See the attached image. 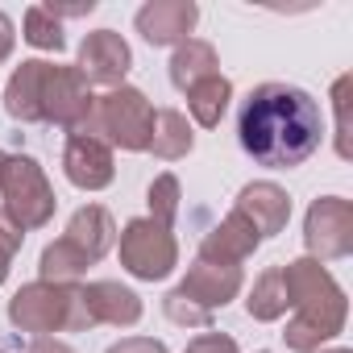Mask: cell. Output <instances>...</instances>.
Masks as SVG:
<instances>
[{"label":"cell","instance_id":"603a6c76","mask_svg":"<svg viewBox=\"0 0 353 353\" xmlns=\"http://www.w3.org/2000/svg\"><path fill=\"white\" fill-rule=\"evenodd\" d=\"M179 200H183V192H179V179L174 174H158V179L150 183V192H145V204H150V221H158V225H174V216H179Z\"/></svg>","mask_w":353,"mask_h":353},{"label":"cell","instance_id":"2e32d148","mask_svg":"<svg viewBox=\"0 0 353 353\" xmlns=\"http://www.w3.org/2000/svg\"><path fill=\"white\" fill-rule=\"evenodd\" d=\"M46 67L42 59H26L9 83H5V112L21 125H38L42 121V83H46Z\"/></svg>","mask_w":353,"mask_h":353},{"label":"cell","instance_id":"7a4b0ae2","mask_svg":"<svg viewBox=\"0 0 353 353\" xmlns=\"http://www.w3.org/2000/svg\"><path fill=\"white\" fill-rule=\"evenodd\" d=\"M283 274V291L287 303L295 307V316L287 320V349L295 353H316L324 341L345 332V316H349V299L336 287V279L324 270V262L316 258H295L287 266H279Z\"/></svg>","mask_w":353,"mask_h":353},{"label":"cell","instance_id":"ffe728a7","mask_svg":"<svg viewBox=\"0 0 353 353\" xmlns=\"http://www.w3.org/2000/svg\"><path fill=\"white\" fill-rule=\"evenodd\" d=\"M229 100H233V83L221 71L208 75V79H200L196 88H188V112L204 129H216L221 125V117L229 112Z\"/></svg>","mask_w":353,"mask_h":353},{"label":"cell","instance_id":"e575fe53","mask_svg":"<svg viewBox=\"0 0 353 353\" xmlns=\"http://www.w3.org/2000/svg\"><path fill=\"white\" fill-rule=\"evenodd\" d=\"M262 353H266V349H262Z\"/></svg>","mask_w":353,"mask_h":353},{"label":"cell","instance_id":"7c38bea8","mask_svg":"<svg viewBox=\"0 0 353 353\" xmlns=\"http://www.w3.org/2000/svg\"><path fill=\"white\" fill-rule=\"evenodd\" d=\"M233 212H241V216L254 225L258 241H266V237H279V233L287 229V221H291V196H287L279 183L258 179V183H245V188L237 192Z\"/></svg>","mask_w":353,"mask_h":353},{"label":"cell","instance_id":"836d02e7","mask_svg":"<svg viewBox=\"0 0 353 353\" xmlns=\"http://www.w3.org/2000/svg\"><path fill=\"white\" fill-rule=\"evenodd\" d=\"M5 158H9V154H5V150H0V170H5Z\"/></svg>","mask_w":353,"mask_h":353},{"label":"cell","instance_id":"d6a6232c","mask_svg":"<svg viewBox=\"0 0 353 353\" xmlns=\"http://www.w3.org/2000/svg\"><path fill=\"white\" fill-rule=\"evenodd\" d=\"M316 353H349V349H316Z\"/></svg>","mask_w":353,"mask_h":353},{"label":"cell","instance_id":"5bb4252c","mask_svg":"<svg viewBox=\"0 0 353 353\" xmlns=\"http://www.w3.org/2000/svg\"><path fill=\"white\" fill-rule=\"evenodd\" d=\"M241 283H245V279H241V266H221V262L196 258L192 270H188V279L179 283V291H183L188 299H196L200 307L216 312V307H225L229 299L241 295Z\"/></svg>","mask_w":353,"mask_h":353},{"label":"cell","instance_id":"52a82bcc","mask_svg":"<svg viewBox=\"0 0 353 353\" xmlns=\"http://www.w3.org/2000/svg\"><path fill=\"white\" fill-rule=\"evenodd\" d=\"M92 112H96V96H92L88 79L75 67L50 63L46 83H42V121H50L67 133H83Z\"/></svg>","mask_w":353,"mask_h":353},{"label":"cell","instance_id":"ac0fdd59","mask_svg":"<svg viewBox=\"0 0 353 353\" xmlns=\"http://www.w3.org/2000/svg\"><path fill=\"white\" fill-rule=\"evenodd\" d=\"M192 145H196V133H192V121H188L179 108L154 112V133H150V154H154V158H162V162L188 158Z\"/></svg>","mask_w":353,"mask_h":353},{"label":"cell","instance_id":"d6986e66","mask_svg":"<svg viewBox=\"0 0 353 353\" xmlns=\"http://www.w3.org/2000/svg\"><path fill=\"white\" fill-rule=\"evenodd\" d=\"M216 67H221L216 50H212L208 42H200V38H188V42L174 46V54H170V83L179 88V92H188V88H196L200 79L216 75Z\"/></svg>","mask_w":353,"mask_h":353},{"label":"cell","instance_id":"277c9868","mask_svg":"<svg viewBox=\"0 0 353 353\" xmlns=\"http://www.w3.org/2000/svg\"><path fill=\"white\" fill-rule=\"evenodd\" d=\"M0 196H5V208H0V212H5L21 233L46 229L54 221V208H59L46 170L30 154L5 158V170H0Z\"/></svg>","mask_w":353,"mask_h":353},{"label":"cell","instance_id":"5b68a950","mask_svg":"<svg viewBox=\"0 0 353 353\" xmlns=\"http://www.w3.org/2000/svg\"><path fill=\"white\" fill-rule=\"evenodd\" d=\"M88 137H100L104 145H121V150H150V133H154V104L145 100V92L121 83L108 96L96 100V112L83 129Z\"/></svg>","mask_w":353,"mask_h":353},{"label":"cell","instance_id":"7402d4cb","mask_svg":"<svg viewBox=\"0 0 353 353\" xmlns=\"http://www.w3.org/2000/svg\"><path fill=\"white\" fill-rule=\"evenodd\" d=\"M287 307H291V303H287V291H283V274H279V266H270V270H266V274H258V283L250 287L245 312H250L254 320L270 324V320H279Z\"/></svg>","mask_w":353,"mask_h":353},{"label":"cell","instance_id":"4316f807","mask_svg":"<svg viewBox=\"0 0 353 353\" xmlns=\"http://www.w3.org/2000/svg\"><path fill=\"white\" fill-rule=\"evenodd\" d=\"M21 241H26V233H21L5 212H0V283L9 279V266H13V258H17Z\"/></svg>","mask_w":353,"mask_h":353},{"label":"cell","instance_id":"30bf717a","mask_svg":"<svg viewBox=\"0 0 353 353\" xmlns=\"http://www.w3.org/2000/svg\"><path fill=\"white\" fill-rule=\"evenodd\" d=\"M196 21H200V9L192 5V0H150V5H141L137 17H133L137 34L150 46H179V42H188Z\"/></svg>","mask_w":353,"mask_h":353},{"label":"cell","instance_id":"9a60e30c","mask_svg":"<svg viewBox=\"0 0 353 353\" xmlns=\"http://www.w3.org/2000/svg\"><path fill=\"white\" fill-rule=\"evenodd\" d=\"M258 245H262V241H258L254 225H250L241 212H229L216 229L204 233V241H200V258H204V262H221V266H241Z\"/></svg>","mask_w":353,"mask_h":353},{"label":"cell","instance_id":"83f0119b","mask_svg":"<svg viewBox=\"0 0 353 353\" xmlns=\"http://www.w3.org/2000/svg\"><path fill=\"white\" fill-rule=\"evenodd\" d=\"M183 353H237V341H233L229 332L208 328V332H200L196 341H188V349H183Z\"/></svg>","mask_w":353,"mask_h":353},{"label":"cell","instance_id":"f546056e","mask_svg":"<svg viewBox=\"0 0 353 353\" xmlns=\"http://www.w3.org/2000/svg\"><path fill=\"white\" fill-rule=\"evenodd\" d=\"M54 21H63V17H88L92 9H96V0H83V5H54V0H50V5H42Z\"/></svg>","mask_w":353,"mask_h":353},{"label":"cell","instance_id":"ba28073f","mask_svg":"<svg viewBox=\"0 0 353 353\" xmlns=\"http://www.w3.org/2000/svg\"><path fill=\"white\" fill-rule=\"evenodd\" d=\"M303 245L316 262H336L353 254V204L341 196H320L303 221Z\"/></svg>","mask_w":353,"mask_h":353},{"label":"cell","instance_id":"4fadbf2b","mask_svg":"<svg viewBox=\"0 0 353 353\" xmlns=\"http://www.w3.org/2000/svg\"><path fill=\"white\" fill-rule=\"evenodd\" d=\"M83 295V307H88V320L92 324H112V328H129L141 320V295L112 283V279H96V283H83L79 287Z\"/></svg>","mask_w":353,"mask_h":353},{"label":"cell","instance_id":"6da1fadb","mask_svg":"<svg viewBox=\"0 0 353 353\" xmlns=\"http://www.w3.org/2000/svg\"><path fill=\"white\" fill-rule=\"evenodd\" d=\"M237 141L254 162L291 170L324 141L320 104L295 83H258L237 112Z\"/></svg>","mask_w":353,"mask_h":353},{"label":"cell","instance_id":"8992f818","mask_svg":"<svg viewBox=\"0 0 353 353\" xmlns=\"http://www.w3.org/2000/svg\"><path fill=\"white\" fill-rule=\"evenodd\" d=\"M121 266L141 283H158L179 266V241L166 225L150 216H133L121 229Z\"/></svg>","mask_w":353,"mask_h":353},{"label":"cell","instance_id":"cb8c5ba5","mask_svg":"<svg viewBox=\"0 0 353 353\" xmlns=\"http://www.w3.org/2000/svg\"><path fill=\"white\" fill-rule=\"evenodd\" d=\"M30 46H38V50H63L67 46V34H63V21H54L42 5H34L30 13H26V34H21Z\"/></svg>","mask_w":353,"mask_h":353},{"label":"cell","instance_id":"3957f363","mask_svg":"<svg viewBox=\"0 0 353 353\" xmlns=\"http://www.w3.org/2000/svg\"><path fill=\"white\" fill-rule=\"evenodd\" d=\"M9 324L30 336H50V332H88V307L75 283H26L9 299Z\"/></svg>","mask_w":353,"mask_h":353},{"label":"cell","instance_id":"9c48e42d","mask_svg":"<svg viewBox=\"0 0 353 353\" xmlns=\"http://www.w3.org/2000/svg\"><path fill=\"white\" fill-rule=\"evenodd\" d=\"M129 67H133V50H129V42H125L121 34H112V30H92V34L79 42V63H75V71L88 79V88L100 83V88L112 92V88L125 83Z\"/></svg>","mask_w":353,"mask_h":353},{"label":"cell","instance_id":"d4e9b609","mask_svg":"<svg viewBox=\"0 0 353 353\" xmlns=\"http://www.w3.org/2000/svg\"><path fill=\"white\" fill-rule=\"evenodd\" d=\"M349 104H353V75H341L332 83V108H336V154L341 158H353V117H349Z\"/></svg>","mask_w":353,"mask_h":353},{"label":"cell","instance_id":"f1b7e54d","mask_svg":"<svg viewBox=\"0 0 353 353\" xmlns=\"http://www.w3.org/2000/svg\"><path fill=\"white\" fill-rule=\"evenodd\" d=\"M108 353H166V345L154 336H125V341L108 345Z\"/></svg>","mask_w":353,"mask_h":353},{"label":"cell","instance_id":"484cf974","mask_svg":"<svg viewBox=\"0 0 353 353\" xmlns=\"http://www.w3.org/2000/svg\"><path fill=\"white\" fill-rule=\"evenodd\" d=\"M162 312H166V320H174V324H183V328H212V312L208 307H200L196 299H188L179 287L174 291H166V299H162Z\"/></svg>","mask_w":353,"mask_h":353},{"label":"cell","instance_id":"44dd1931","mask_svg":"<svg viewBox=\"0 0 353 353\" xmlns=\"http://www.w3.org/2000/svg\"><path fill=\"white\" fill-rule=\"evenodd\" d=\"M92 262L67 241V237H59V241H50L46 250H42V258H38V270H42V283H75L83 270H88Z\"/></svg>","mask_w":353,"mask_h":353},{"label":"cell","instance_id":"8fae6325","mask_svg":"<svg viewBox=\"0 0 353 353\" xmlns=\"http://www.w3.org/2000/svg\"><path fill=\"white\" fill-rule=\"evenodd\" d=\"M63 170L79 192H104L117 174L112 145H104L100 137H88V133H71L67 150H63Z\"/></svg>","mask_w":353,"mask_h":353},{"label":"cell","instance_id":"1f68e13d","mask_svg":"<svg viewBox=\"0 0 353 353\" xmlns=\"http://www.w3.org/2000/svg\"><path fill=\"white\" fill-rule=\"evenodd\" d=\"M13 42H17V34H13V21L0 13V63H5L9 54H13Z\"/></svg>","mask_w":353,"mask_h":353},{"label":"cell","instance_id":"4dcf8cb0","mask_svg":"<svg viewBox=\"0 0 353 353\" xmlns=\"http://www.w3.org/2000/svg\"><path fill=\"white\" fill-rule=\"evenodd\" d=\"M26 353H75L67 341H54V336H34Z\"/></svg>","mask_w":353,"mask_h":353},{"label":"cell","instance_id":"e0dca14e","mask_svg":"<svg viewBox=\"0 0 353 353\" xmlns=\"http://www.w3.org/2000/svg\"><path fill=\"white\" fill-rule=\"evenodd\" d=\"M92 266L112 250V241H117V225H112V216H108V208H100V204H83L71 221H67V233H63Z\"/></svg>","mask_w":353,"mask_h":353}]
</instances>
